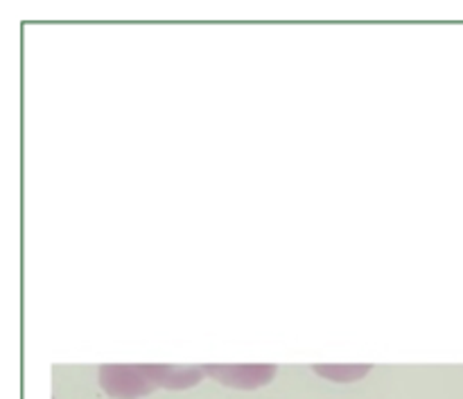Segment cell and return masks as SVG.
<instances>
[{
  "instance_id": "obj_1",
  "label": "cell",
  "mask_w": 463,
  "mask_h": 399,
  "mask_svg": "<svg viewBox=\"0 0 463 399\" xmlns=\"http://www.w3.org/2000/svg\"><path fill=\"white\" fill-rule=\"evenodd\" d=\"M203 368H175V366H102L99 386L118 399L149 395L156 388H190L199 384Z\"/></svg>"
},
{
  "instance_id": "obj_2",
  "label": "cell",
  "mask_w": 463,
  "mask_h": 399,
  "mask_svg": "<svg viewBox=\"0 0 463 399\" xmlns=\"http://www.w3.org/2000/svg\"><path fill=\"white\" fill-rule=\"evenodd\" d=\"M203 373L215 375L217 379H222V384H229V386H262V384L269 382V377H274L276 368H203Z\"/></svg>"
}]
</instances>
